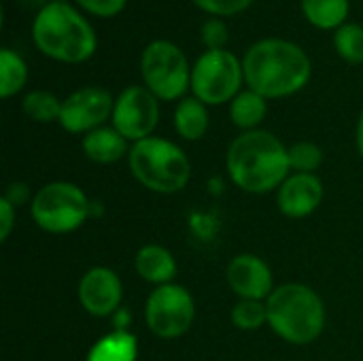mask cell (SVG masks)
<instances>
[{
	"label": "cell",
	"mask_w": 363,
	"mask_h": 361,
	"mask_svg": "<svg viewBox=\"0 0 363 361\" xmlns=\"http://www.w3.org/2000/svg\"><path fill=\"white\" fill-rule=\"evenodd\" d=\"M300 9L313 28L336 32L347 23L351 0H300Z\"/></svg>",
	"instance_id": "obj_18"
},
{
	"label": "cell",
	"mask_w": 363,
	"mask_h": 361,
	"mask_svg": "<svg viewBox=\"0 0 363 361\" xmlns=\"http://www.w3.org/2000/svg\"><path fill=\"white\" fill-rule=\"evenodd\" d=\"M334 49L336 53L351 66L363 64V26L355 21H347L334 32Z\"/></svg>",
	"instance_id": "obj_23"
},
{
	"label": "cell",
	"mask_w": 363,
	"mask_h": 361,
	"mask_svg": "<svg viewBox=\"0 0 363 361\" xmlns=\"http://www.w3.org/2000/svg\"><path fill=\"white\" fill-rule=\"evenodd\" d=\"M200 11H204L208 17H234L245 13L255 0H191Z\"/></svg>",
	"instance_id": "obj_26"
},
{
	"label": "cell",
	"mask_w": 363,
	"mask_h": 361,
	"mask_svg": "<svg viewBox=\"0 0 363 361\" xmlns=\"http://www.w3.org/2000/svg\"><path fill=\"white\" fill-rule=\"evenodd\" d=\"M32 40L45 57L60 64H83L98 49L94 26L79 6L66 0H51L36 11Z\"/></svg>",
	"instance_id": "obj_2"
},
{
	"label": "cell",
	"mask_w": 363,
	"mask_h": 361,
	"mask_svg": "<svg viewBox=\"0 0 363 361\" xmlns=\"http://www.w3.org/2000/svg\"><path fill=\"white\" fill-rule=\"evenodd\" d=\"M26 83H28L26 60L17 51L4 47L0 51V96L9 100L15 94H19L26 87Z\"/></svg>",
	"instance_id": "obj_21"
},
{
	"label": "cell",
	"mask_w": 363,
	"mask_h": 361,
	"mask_svg": "<svg viewBox=\"0 0 363 361\" xmlns=\"http://www.w3.org/2000/svg\"><path fill=\"white\" fill-rule=\"evenodd\" d=\"M115 98L102 87H81L62 100L60 126L70 134H87L104 126L113 117Z\"/></svg>",
	"instance_id": "obj_11"
},
{
	"label": "cell",
	"mask_w": 363,
	"mask_h": 361,
	"mask_svg": "<svg viewBox=\"0 0 363 361\" xmlns=\"http://www.w3.org/2000/svg\"><path fill=\"white\" fill-rule=\"evenodd\" d=\"M89 209L91 206L83 189L66 181L43 185L30 202L34 223L49 234H68L79 230L89 217Z\"/></svg>",
	"instance_id": "obj_8"
},
{
	"label": "cell",
	"mask_w": 363,
	"mask_h": 361,
	"mask_svg": "<svg viewBox=\"0 0 363 361\" xmlns=\"http://www.w3.org/2000/svg\"><path fill=\"white\" fill-rule=\"evenodd\" d=\"M138 343L136 336L128 330H115L100 340L87 353V361H136Z\"/></svg>",
	"instance_id": "obj_19"
},
{
	"label": "cell",
	"mask_w": 363,
	"mask_h": 361,
	"mask_svg": "<svg viewBox=\"0 0 363 361\" xmlns=\"http://www.w3.org/2000/svg\"><path fill=\"white\" fill-rule=\"evenodd\" d=\"M160 121V100L145 85H130L117 98L113 106L111 126L130 143L153 136Z\"/></svg>",
	"instance_id": "obj_10"
},
{
	"label": "cell",
	"mask_w": 363,
	"mask_h": 361,
	"mask_svg": "<svg viewBox=\"0 0 363 361\" xmlns=\"http://www.w3.org/2000/svg\"><path fill=\"white\" fill-rule=\"evenodd\" d=\"M245 85L242 60L230 49H204L191 64V96L206 106L230 104Z\"/></svg>",
	"instance_id": "obj_7"
},
{
	"label": "cell",
	"mask_w": 363,
	"mask_h": 361,
	"mask_svg": "<svg viewBox=\"0 0 363 361\" xmlns=\"http://www.w3.org/2000/svg\"><path fill=\"white\" fill-rule=\"evenodd\" d=\"M77 296L85 313L94 317H108L119 311L123 285L111 268L96 266L81 277Z\"/></svg>",
	"instance_id": "obj_12"
},
{
	"label": "cell",
	"mask_w": 363,
	"mask_h": 361,
	"mask_svg": "<svg viewBox=\"0 0 363 361\" xmlns=\"http://www.w3.org/2000/svg\"><path fill=\"white\" fill-rule=\"evenodd\" d=\"M174 130L181 138L194 143L208 130V106L196 96H185L174 109Z\"/></svg>",
	"instance_id": "obj_17"
},
{
	"label": "cell",
	"mask_w": 363,
	"mask_h": 361,
	"mask_svg": "<svg viewBox=\"0 0 363 361\" xmlns=\"http://www.w3.org/2000/svg\"><path fill=\"white\" fill-rule=\"evenodd\" d=\"M2 198H6V200L17 209V206H21L23 202H28L30 191H28V187H26L23 183H13V185H9V189H6V194H4Z\"/></svg>",
	"instance_id": "obj_30"
},
{
	"label": "cell",
	"mask_w": 363,
	"mask_h": 361,
	"mask_svg": "<svg viewBox=\"0 0 363 361\" xmlns=\"http://www.w3.org/2000/svg\"><path fill=\"white\" fill-rule=\"evenodd\" d=\"M266 115H268V100L249 87L242 89L230 102V119L242 132L259 130V123L266 119Z\"/></svg>",
	"instance_id": "obj_20"
},
{
	"label": "cell",
	"mask_w": 363,
	"mask_h": 361,
	"mask_svg": "<svg viewBox=\"0 0 363 361\" xmlns=\"http://www.w3.org/2000/svg\"><path fill=\"white\" fill-rule=\"evenodd\" d=\"M355 140H357V151L363 157V109L359 113V121H357V134H355Z\"/></svg>",
	"instance_id": "obj_31"
},
{
	"label": "cell",
	"mask_w": 363,
	"mask_h": 361,
	"mask_svg": "<svg viewBox=\"0 0 363 361\" xmlns=\"http://www.w3.org/2000/svg\"><path fill=\"white\" fill-rule=\"evenodd\" d=\"M277 202L285 217L291 219L308 217L323 202V183L317 174L294 172L279 187Z\"/></svg>",
	"instance_id": "obj_14"
},
{
	"label": "cell",
	"mask_w": 363,
	"mask_h": 361,
	"mask_svg": "<svg viewBox=\"0 0 363 361\" xmlns=\"http://www.w3.org/2000/svg\"><path fill=\"white\" fill-rule=\"evenodd\" d=\"M134 268L143 281L157 287L172 283L177 274V262L172 253L162 245H145L134 257Z\"/></svg>",
	"instance_id": "obj_16"
},
{
	"label": "cell",
	"mask_w": 363,
	"mask_h": 361,
	"mask_svg": "<svg viewBox=\"0 0 363 361\" xmlns=\"http://www.w3.org/2000/svg\"><path fill=\"white\" fill-rule=\"evenodd\" d=\"M245 85L266 100H281L304 89L313 74L308 53L294 40L270 36L242 55Z\"/></svg>",
	"instance_id": "obj_1"
},
{
	"label": "cell",
	"mask_w": 363,
	"mask_h": 361,
	"mask_svg": "<svg viewBox=\"0 0 363 361\" xmlns=\"http://www.w3.org/2000/svg\"><path fill=\"white\" fill-rule=\"evenodd\" d=\"M83 153L96 164H115L130 153V140H125L113 126H102L83 136Z\"/></svg>",
	"instance_id": "obj_15"
},
{
	"label": "cell",
	"mask_w": 363,
	"mask_h": 361,
	"mask_svg": "<svg viewBox=\"0 0 363 361\" xmlns=\"http://www.w3.org/2000/svg\"><path fill=\"white\" fill-rule=\"evenodd\" d=\"M128 164L134 179L157 194H177L191 177V164L185 151L162 136L132 143Z\"/></svg>",
	"instance_id": "obj_5"
},
{
	"label": "cell",
	"mask_w": 363,
	"mask_h": 361,
	"mask_svg": "<svg viewBox=\"0 0 363 361\" xmlns=\"http://www.w3.org/2000/svg\"><path fill=\"white\" fill-rule=\"evenodd\" d=\"M200 40L206 49H228L230 30L225 26V19L221 17H208L200 26Z\"/></svg>",
	"instance_id": "obj_27"
},
{
	"label": "cell",
	"mask_w": 363,
	"mask_h": 361,
	"mask_svg": "<svg viewBox=\"0 0 363 361\" xmlns=\"http://www.w3.org/2000/svg\"><path fill=\"white\" fill-rule=\"evenodd\" d=\"M74 4L85 15L100 17V19H111V17H117L125 9L128 0H74Z\"/></svg>",
	"instance_id": "obj_28"
},
{
	"label": "cell",
	"mask_w": 363,
	"mask_h": 361,
	"mask_svg": "<svg viewBox=\"0 0 363 361\" xmlns=\"http://www.w3.org/2000/svg\"><path fill=\"white\" fill-rule=\"evenodd\" d=\"M21 111L26 113L28 119L36 121V123H51V121H60V113H62V100L47 91V89H32L23 96L21 100Z\"/></svg>",
	"instance_id": "obj_22"
},
{
	"label": "cell",
	"mask_w": 363,
	"mask_h": 361,
	"mask_svg": "<svg viewBox=\"0 0 363 361\" xmlns=\"http://www.w3.org/2000/svg\"><path fill=\"white\" fill-rule=\"evenodd\" d=\"M140 74L157 100L179 102L191 87V64L185 51L168 38H155L143 49Z\"/></svg>",
	"instance_id": "obj_6"
},
{
	"label": "cell",
	"mask_w": 363,
	"mask_h": 361,
	"mask_svg": "<svg viewBox=\"0 0 363 361\" xmlns=\"http://www.w3.org/2000/svg\"><path fill=\"white\" fill-rule=\"evenodd\" d=\"M232 323L242 332H255L268 326V309L262 300H238L232 309Z\"/></svg>",
	"instance_id": "obj_24"
},
{
	"label": "cell",
	"mask_w": 363,
	"mask_h": 361,
	"mask_svg": "<svg viewBox=\"0 0 363 361\" xmlns=\"http://www.w3.org/2000/svg\"><path fill=\"white\" fill-rule=\"evenodd\" d=\"M289 153V168L294 172H304V174H315L321 164H323V151L319 145L311 140H300L287 149Z\"/></svg>",
	"instance_id": "obj_25"
},
{
	"label": "cell",
	"mask_w": 363,
	"mask_h": 361,
	"mask_svg": "<svg viewBox=\"0 0 363 361\" xmlns=\"http://www.w3.org/2000/svg\"><path fill=\"white\" fill-rule=\"evenodd\" d=\"M228 172L242 191L268 194L289 177L287 147L266 130L242 132L228 147Z\"/></svg>",
	"instance_id": "obj_3"
},
{
	"label": "cell",
	"mask_w": 363,
	"mask_h": 361,
	"mask_svg": "<svg viewBox=\"0 0 363 361\" xmlns=\"http://www.w3.org/2000/svg\"><path fill=\"white\" fill-rule=\"evenodd\" d=\"M270 330L291 345L315 343L325 328V304L315 289L302 283L274 287L266 300Z\"/></svg>",
	"instance_id": "obj_4"
},
{
	"label": "cell",
	"mask_w": 363,
	"mask_h": 361,
	"mask_svg": "<svg viewBox=\"0 0 363 361\" xmlns=\"http://www.w3.org/2000/svg\"><path fill=\"white\" fill-rule=\"evenodd\" d=\"M228 285L240 300L266 302L274 291V279L270 266L251 253L236 255L228 266Z\"/></svg>",
	"instance_id": "obj_13"
},
{
	"label": "cell",
	"mask_w": 363,
	"mask_h": 361,
	"mask_svg": "<svg viewBox=\"0 0 363 361\" xmlns=\"http://www.w3.org/2000/svg\"><path fill=\"white\" fill-rule=\"evenodd\" d=\"M196 317V304L191 294L177 283L155 287L145 304L147 328L157 338H179L183 336Z\"/></svg>",
	"instance_id": "obj_9"
},
{
	"label": "cell",
	"mask_w": 363,
	"mask_h": 361,
	"mask_svg": "<svg viewBox=\"0 0 363 361\" xmlns=\"http://www.w3.org/2000/svg\"><path fill=\"white\" fill-rule=\"evenodd\" d=\"M13 228H15V206L6 198H0V240H6Z\"/></svg>",
	"instance_id": "obj_29"
}]
</instances>
